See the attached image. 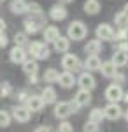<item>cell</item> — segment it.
Here are the masks:
<instances>
[{"label":"cell","mask_w":128,"mask_h":132,"mask_svg":"<svg viewBox=\"0 0 128 132\" xmlns=\"http://www.w3.org/2000/svg\"><path fill=\"white\" fill-rule=\"evenodd\" d=\"M81 108H77V104L74 101H60L53 106V114L58 120H67L70 114L77 113Z\"/></svg>","instance_id":"obj_2"},{"label":"cell","mask_w":128,"mask_h":132,"mask_svg":"<svg viewBox=\"0 0 128 132\" xmlns=\"http://www.w3.org/2000/svg\"><path fill=\"white\" fill-rule=\"evenodd\" d=\"M100 74L104 76V78H109V79H112L114 76H116V72H118V67L112 63L111 60L107 62H102V65H100Z\"/></svg>","instance_id":"obj_24"},{"label":"cell","mask_w":128,"mask_h":132,"mask_svg":"<svg viewBox=\"0 0 128 132\" xmlns=\"http://www.w3.org/2000/svg\"><path fill=\"white\" fill-rule=\"evenodd\" d=\"M102 109H104V118L111 120V122H116V120H119L123 116V109H121V106L118 102H109L107 106L102 108Z\"/></svg>","instance_id":"obj_10"},{"label":"cell","mask_w":128,"mask_h":132,"mask_svg":"<svg viewBox=\"0 0 128 132\" xmlns=\"http://www.w3.org/2000/svg\"><path fill=\"white\" fill-rule=\"evenodd\" d=\"M123 101L128 104V92H125V93H123Z\"/></svg>","instance_id":"obj_44"},{"label":"cell","mask_w":128,"mask_h":132,"mask_svg":"<svg viewBox=\"0 0 128 132\" xmlns=\"http://www.w3.org/2000/svg\"><path fill=\"white\" fill-rule=\"evenodd\" d=\"M70 39L67 35H60L56 41L53 42V50L56 51V53H69L70 51Z\"/></svg>","instance_id":"obj_20"},{"label":"cell","mask_w":128,"mask_h":132,"mask_svg":"<svg viewBox=\"0 0 128 132\" xmlns=\"http://www.w3.org/2000/svg\"><path fill=\"white\" fill-rule=\"evenodd\" d=\"M12 85H11L9 81H4L0 83V97H11L12 95Z\"/></svg>","instance_id":"obj_31"},{"label":"cell","mask_w":128,"mask_h":132,"mask_svg":"<svg viewBox=\"0 0 128 132\" xmlns=\"http://www.w3.org/2000/svg\"><path fill=\"white\" fill-rule=\"evenodd\" d=\"M114 25H116L118 28H121V27H128V18H126V14H125L123 11H119V12L114 14Z\"/></svg>","instance_id":"obj_30"},{"label":"cell","mask_w":128,"mask_h":132,"mask_svg":"<svg viewBox=\"0 0 128 132\" xmlns=\"http://www.w3.org/2000/svg\"><path fill=\"white\" fill-rule=\"evenodd\" d=\"M33 132H54V129L51 125H39V127H35Z\"/></svg>","instance_id":"obj_37"},{"label":"cell","mask_w":128,"mask_h":132,"mask_svg":"<svg viewBox=\"0 0 128 132\" xmlns=\"http://www.w3.org/2000/svg\"><path fill=\"white\" fill-rule=\"evenodd\" d=\"M21 69L26 76H33V74H39V62L33 60V58H26V60L21 63Z\"/></svg>","instance_id":"obj_22"},{"label":"cell","mask_w":128,"mask_h":132,"mask_svg":"<svg viewBox=\"0 0 128 132\" xmlns=\"http://www.w3.org/2000/svg\"><path fill=\"white\" fill-rule=\"evenodd\" d=\"M86 35H88V27H86V23L81 20H74L69 23V27H67V37H69L70 41H83V39H86Z\"/></svg>","instance_id":"obj_4"},{"label":"cell","mask_w":128,"mask_h":132,"mask_svg":"<svg viewBox=\"0 0 128 132\" xmlns=\"http://www.w3.org/2000/svg\"><path fill=\"white\" fill-rule=\"evenodd\" d=\"M16 97H18L20 104H25V102H26V99H28V93H26L25 90H21V92H18V95H16Z\"/></svg>","instance_id":"obj_38"},{"label":"cell","mask_w":128,"mask_h":132,"mask_svg":"<svg viewBox=\"0 0 128 132\" xmlns=\"http://www.w3.org/2000/svg\"><path fill=\"white\" fill-rule=\"evenodd\" d=\"M58 76H60V72L54 67H49V69H46L44 74H42V81L46 83V85H53V83L58 81Z\"/></svg>","instance_id":"obj_26"},{"label":"cell","mask_w":128,"mask_h":132,"mask_svg":"<svg viewBox=\"0 0 128 132\" xmlns=\"http://www.w3.org/2000/svg\"><path fill=\"white\" fill-rule=\"evenodd\" d=\"M100 65H102V60H100L98 55H88L86 60L83 62V71L93 74V72L100 71Z\"/></svg>","instance_id":"obj_14"},{"label":"cell","mask_w":128,"mask_h":132,"mask_svg":"<svg viewBox=\"0 0 128 132\" xmlns=\"http://www.w3.org/2000/svg\"><path fill=\"white\" fill-rule=\"evenodd\" d=\"M114 41H128V27H121L116 28V35H114Z\"/></svg>","instance_id":"obj_33"},{"label":"cell","mask_w":128,"mask_h":132,"mask_svg":"<svg viewBox=\"0 0 128 132\" xmlns=\"http://www.w3.org/2000/svg\"><path fill=\"white\" fill-rule=\"evenodd\" d=\"M40 97H42V101L46 106H54L56 102H58V93H56V88L53 86V85H46L39 93Z\"/></svg>","instance_id":"obj_12"},{"label":"cell","mask_w":128,"mask_h":132,"mask_svg":"<svg viewBox=\"0 0 128 132\" xmlns=\"http://www.w3.org/2000/svg\"><path fill=\"white\" fill-rule=\"evenodd\" d=\"M9 11L16 16H23L28 12V2L26 0H11L9 2Z\"/></svg>","instance_id":"obj_19"},{"label":"cell","mask_w":128,"mask_h":132,"mask_svg":"<svg viewBox=\"0 0 128 132\" xmlns=\"http://www.w3.org/2000/svg\"><path fill=\"white\" fill-rule=\"evenodd\" d=\"M9 113H11V116H12V120H16L18 123H28L30 118H32V111L25 104H14Z\"/></svg>","instance_id":"obj_6"},{"label":"cell","mask_w":128,"mask_h":132,"mask_svg":"<svg viewBox=\"0 0 128 132\" xmlns=\"http://www.w3.org/2000/svg\"><path fill=\"white\" fill-rule=\"evenodd\" d=\"M111 62H112V63H114L118 69H119V67H125V65H128V53H123V51L114 50Z\"/></svg>","instance_id":"obj_25"},{"label":"cell","mask_w":128,"mask_h":132,"mask_svg":"<svg viewBox=\"0 0 128 132\" xmlns=\"http://www.w3.org/2000/svg\"><path fill=\"white\" fill-rule=\"evenodd\" d=\"M7 44H9V37L5 34H0V50H4Z\"/></svg>","instance_id":"obj_39"},{"label":"cell","mask_w":128,"mask_h":132,"mask_svg":"<svg viewBox=\"0 0 128 132\" xmlns=\"http://www.w3.org/2000/svg\"><path fill=\"white\" fill-rule=\"evenodd\" d=\"M76 85H77L79 88H83V90L93 92L95 88H97V79H95V76H93L91 72L81 71V74L76 78Z\"/></svg>","instance_id":"obj_7"},{"label":"cell","mask_w":128,"mask_h":132,"mask_svg":"<svg viewBox=\"0 0 128 132\" xmlns=\"http://www.w3.org/2000/svg\"><path fill=\"white\" fill-rule=\"evenodd\" d=\"M12 122V116H11L9 111L5 109H0V129H7Z\"/></svg>","instance_id":"obj_29"},{"label":"cell","mask_w":128,"mask_h":132,"mask_svg":"<svg viewBox=\"0 0 128 132\" xmlns=\"http://www.w3.org/2000/svg\"><path fill=\"white\" fill-rule=\"evenodd\" d=\"M83 132H100V125L93 122H86L83 125Z\"/></svg>","instance_id":"obj_34"},{"label":"cell","mask_w":128,"mask_h":132,"mask_svg":"<svg viewBox=\"0 0 128 132\" xmlns=\"http://www.w3.org/2000/svg\"><path fill=\"white\" fill-rule=\"evenodd\" d=\"M114 50L123 51V53H128V41H119L118 44H116V48H114Z\"/></svg>","instance_id":"obj_35"},{"label":"cell","mask_w":128,"mask_h":132,"mask_svg":"<svg viewBox=\"0 0 128 132\" xmlns=\"http://www.w3.org/2000/svg\"><path fill=\"white\" fill-rule=\"evenodd\" d=\"M84 53L86 55H100L102 53V41L100 39H89L86 44H84Z\"/></svg>","instance_id":"obj_23"},{"label":"cell","mask_w":128,"mask_h":132,"mask_svg":"<svg viewBox=\"0 0 128 132\" xmlns=\"http://www.w3.org/2000/svg\"><path fill=\"white\" fill-rule=\"evenodd\" d=\"M5 28H7V21L0 18V34H5Z\"/></svg>","instance_id":"obj_41"},{"label":"cell","mask_w":128,"mask_h":132,"mask_svg":"<svg viewBox=\"0 0 128 132\" xmlns=\"http://www.w3.org/2000/svg\"><path fill=\"white\" fill-rule=\"evenodd\" d=\"M104 120L105 118H104V109L102 108H93L88 113V122H93V123H97V125H100Z\"/></svg>","instance_id":"obj_27"},{"label":"cell","mask_w":128,"mask_h":132,"mask_svg":"<svg viewBox=\"0 0 128 132\" xmlns=\"http://www.w3.org/2000/svg\"><path fill=\"white\" fill-rule=\"evenodd\" d=\"M25 106H26L32 113H40L44 108H46V104H44V101H42L40 95H28V99H26V102H25Z\"/></svg>","instance_id":"obj_17"},{"label":"cell","mask_w":128,"mask_h":132,"mask_svg":"<svg viewBox=\"0 0 128 132\" xmlns=\"http://www.w3.org/2000/svg\"><path fill=\"white\" fill-rule=\"evenodd\" d=\"M28 83H30V85H37V83H39V74L28 76Z\"/></svg>","instance_id":"obj_40"},{"label":"cell","mask_w":128,"mask_h":132,"mask_svg":"<svg viewBox=\"0 0 128 132\" xmlns=\"http://www.w3.org/2000/svg\"><path fill=\"white\" fill-rule=\"evenodd\" d=\"M123 116H125V120H126V123H128V109H125V111H123Z\"/></svg>","instance_id":"obj_45"},{"label":"cell","mask_w":128,"mask_h":132,"mask_svg":"<svg viewBox=\"0 0 128 132\" xmlns=\"http://www.w3.org/2000/svg\"><path fill=\"white\" fill-rule=\"evenodd\" d=\"M83 11H84L88 16H97L100 11H102V4H100L98 0H84Z\"/></svg>","instance_id":"obj_21"},{"label":"cell","mask_w":128,"mask_h":132,"mask_svg":"<svg viewBox=\"0 0 128 132\" xmlns=\"http://www.w3.org/2000/svg\"><path fill=\"white\" fill-rule=\"evenodd\" d=\"M112 79H114V81L118 83V85H123V83L126 81V76H125V74H123V72H116V76H114V78H112Z\"/></svg>","instance_id":"obj_36"},{"label":"cell","mask_w":128,"mask_h":132,"mask_svg":"<svg viewBox=\"0 0 128 132\" xmlns=\"http://www.w3.org/2000/svg\"><path fill=\"white\" fill-rule=\"evenodd\" d=\"M0 2H4V0H0Z\"/></svg>","instance_id":"obj_46"},{"label":"cell","mask_w":128,"mask_h":132,"mask_svg":"<svg viewBox=\"0 0 128 132\" xmlns=\"http://www.w3.org/2000/svg\"><path fill=\"white\" fill-rule=\"evenodd\" d=\"M26 58H28V51H26V48L12 46V48L9 50V60H11V63H14V65H21Z\"/></svg>","instance_id":"obj_11"},{"label":"cell","mask_w":128,"mask_h":132,"mask_svg":"<svg viewBox=\"0 0 128 132\" xmlns=\"http://www.w3.org/2000/svg\"><path fill=\"white\" fill-rule=\"evenodd\" d=\"M72 2H74V0H58V4H63V5H69Z\"/></svg>","instance_id":"obj_42"},{"label":"cell","mask_w":128,"mask_h":132,"mask_svg":"<svg viewBox=\"0 0 128 132\" xmlns=\"http://www.w3.org/2000/svg\"><path fill=\"white\" fill-rule=\"evenodd\" d=\"M56 132H74V125L69 120H60L58 127H56Z\"/></svg>","instance_id":"obj_32"},{"label":"cell","mask_w":128,"mask_h":132,"mask_svg":"<svg viewBox=\"0 0 128 132\" xmlns=\"http://www.w3.org/2000/svg\"><path fill=\"white\" fill-rule=\"evenodd\" d=\"M56 83H58L61 88L70 90V88H74V85H76V74H74V72H69V71L60 72L58 81H56Z\"/></svg>","instance_id":"obj_16"},{"label":"cell","mask_w":128,"mask_h":132,"mask_svg":"<svg viewBox=\"0 0 128 132\" xmlns=\"http://www.w3.org/2000/svg\"><path fill=\"white\" fill-rule=\"evenodd\" d=\"M48 16H49V20L53 21H63L67 20V16H69V11H67V5H63V4H54V5H51L49 12H48Z\"/></svg>","instance_id":"obj_13"},{"label":"cell","mask_w":128,"mask_h":132,"mask_svg":"<svg viewBox=\"0 0 128 132\" xmlns=\"http://www.w3.org/2000/svg\"><path fill=\"white\" fill-rule=\"evenodd\" d=\"M123 12L126 14V18H128V2H126V4H125V5H123Z\"/></svg>","instance_id":"obj_43"},{"label":"cell","mask_w":128,"mask_h":132,"mask_svg":"<svg viewBox=\"0 0 128 132\" xmlns=\"http://www.w3.org/2000/svg\"><path fill=\"white\" fill-rule=\"evenodd\" d=\"M72 101L77 104V108H86V106L91 104V92L79 88V90L76 92V95H74V99H72Z\"/></svg>","instance_id":"obj_18"},{"label":"cell","mask_w":128,"mask_h":132,"mask_svg":"<svg viewBox=\"0 0 128 132\" xmlns=\"http://www.w3.org/2000/svg\"><path fill=\"white\" fill-rule=\"evenodd\" d=\"M123 93H125V90H123V86L121 85H118V83H111L107 88H105V93H104V97L107 99V102H121L123 101Z\"/></svg>","instance_id":"obj_9"},{"label":"cell","mask_w":128,"mask_h":132,"mask_svg":"<svg viewBox=\"0 0 128 132\" xmlns=\"http://www.w3.org/2000/svg\"><path fill=\"white\" fill-rule=\"evenodd\" d=\"M60 63H61L63 71L74 72V74L83 71V62H81V58H79L77 55H74V53H63Z\"/></svg>","instance_id":"obj_5"},{"label":"cell","mask_w":128,"mask_h":132,"mask_svg":"<svg viewBox=\"0 0 128 132\" xmlns=\"http://www.w3.org/2000/svg\"><path fill=\"white\" fill-rule=\"evenodd\" d=\"M114 35H116V30H114V27L112 25H109V23H100L98 27L95 28V37L100 39V41H109L112 42L114 41Z\"/></svg>","instance_id":"obj_8"},{"label":"cell","mask_w":128,"mask_h":132,"mask_svg":"<svg viewBox=\"0 0 128 132\" xmlns=\"http://www.w3.org/2000/svg\"><path fill=\"white\" fill-rule=\"evenodd\" d=\"M46 23H48L46 16H26L23 20V32L26 35H35V34L42 32Z\"/></svg>","instance_id":"obj_3"},{"label":"cell","mask_w":128,"mask_h":132,"mask_svg":"<svg viewBox=\"0 0 128 132\" xmlns=\"http://www.w3.org/2000/svg\"><path fill=\"white\" fill-rule=\"evenodd\" d=\"M12 41H14V46H21V48H26L28 46V35L25 34V32H16L14 35H12Z\"/></svg>","instance_id":"obj_28"},{"label":"cell","mask_w":128,"mask_h":132,"mask_svg":"<svg viewBox=\"0 0 128 132\" xmlns=\"http://www.w3.org/2000/svg\"><path fill=\"white\" fill-rule=\"evenodd\" d=\"M60 35H61V34H60V28L56 25H46V27L42 28V37H44V42H46V44H53Z\"/></svg>","instance_id":"obj_15"},{"label":"cell","mask_w":128,"mask_h":132,"mask_svg":"<svg viewBox=\"0 0 128 132\" xmlns=\"http://www.w3.org/2000/svg\"><path fill=\"white\" fill-rule=\"evenodd\" d=\"M26 51H28V56L33 58V60H48L51 56V50L49 46L44 41H30L28 46H26Z\"/></svg>","instance_id":"obj_1"}]
</instances>
